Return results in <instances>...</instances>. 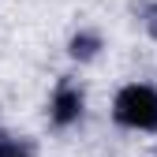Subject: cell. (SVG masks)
Segmentation results:
<instances>
[{"label":"cell","mask_w":157,"mask_h":157,"mask_svg":"<svg viewBox=\"0 0 157 157\" xmlns=\"http://www.w3.org/2000/svg\"><path fill=\"white\" fill-rule=\"evenodd\" d=\"M116 120L124 127H139V131H157V90L153 86H124L116 94Z\"/></svg>","instance_id":"6da1fadb"},{"label":"cell","mask_w":157,"mask_h":157,"mask_svg":"<svg viewBox=\"0 0 157 157\" xmlns=\"http://www.w3.org/2000/svg\"><path fill=\"white\" fill-rule=\"evenodd\" d=\"M78 112H82V94H78L71 82H60L56 94H52V120L60 127H67V124L78 120Z\"/></svg>","instance_id":"7a4b0ae2"},{"label":"cell","mask_w":157,"mask_h":157,"mask_svg":"<svg viewBox=\"0 0 157 157\" xmlns=\"http://www.w3.org/2000/svg\"><path fill=\"white\" fill-rule=\"evenodd\" d=\"M97 34H75L71 37V56H78V60H90V56L97 52Z\"/></svg>","instance_id":"3957f363"},{"label":"cell","mask_w":157,"mask_h":157,"mask_svg":"<svg viewBox=\"0 0 157 157\" xmlns=\"http://www.w3.org/2000/svg\"><path fill=\"white\" fill-rule=\"evenodd\" d=\"M0 157H30V153L19 146V142H11L8 135H0Z\"/></svg>","instance_id":"277c9868"},{"label":"cell","mask_w":157,"mask_h":157,"mask_svg":"<svg viewBox=\"0 0 157 157\" xmlns=\"http://www.w3.org/2000/svg\"><path fill=\"white\" fill-rule=\"evenodd\" d=\"M150 34H157V8H150Z\"/></svg>","instance_id":"5b68a950"}]
</instances>
